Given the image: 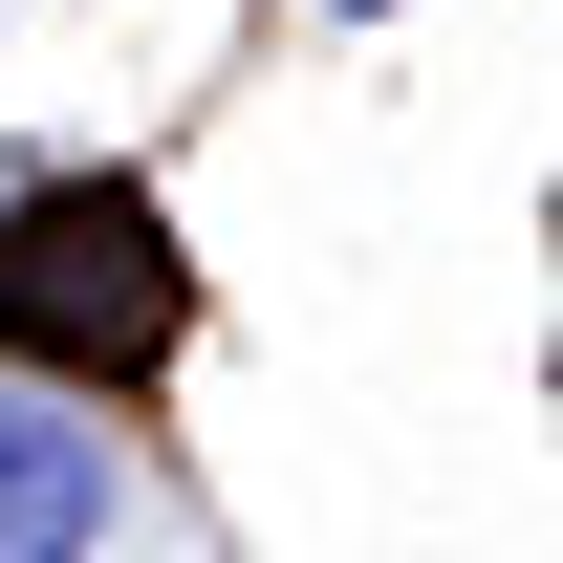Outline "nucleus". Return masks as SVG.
Instances as JSON below:
<instances>
[{
    "label": "nucleus",
    "instance_id": "f257e3e1",
    "mask_svg": "<svg viewBox=\"0 0 563 563\" xmlns=\"http://www.w3.org/2000/svg\"><path fill=\"white\" fill-rule=\"evenodd\" d=\"M131 477H109V433L66 390H0V563H109Z\"/></svg>",
    "mask_w": 563,
    "mask_h": 563
},
{
    "label": "nucleus",
    "instance_id": "f03ea898",
    "mask_svg": "<svg viewBox=\"0 0 563 563\" xmlns=\"http://www.w3.org/2000/svg\"><path fill=\"white\" fill-rule=\"evenodd\" d=\"M347 22H390V0H347Z\"/></svg>",
    "mask_w": 563,
    "mask_h": 563
}]
</instances>
